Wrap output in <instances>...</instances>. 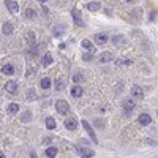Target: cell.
Masks as SVG:
<instances>
[{
    "label": "cell",
    "instance_id": "obj_1",
    "mask_svg": "<svg viewBox=\"0 0 158 158\" xmlns=\"http://www.w3.org/2000/svg\"><path fill=\"white\" fill-rule=\"evenodd\" d=\"M82 127H84V130L87 131V134L90 136V139H92V142L93 144H98V138H96V134H95V131H93V128L90 127V123L87 122V120H82Z\"/></svg>",
    "mask_w": 158,
    "mask_h": 158
},
{
    "label": "cell",
    "instance_id": "obj_2",
    "mask_svg": "<svg viewBox=\"0 0 158 158\" xmlns=\"http://www.w3.org/2000/svg\"><path fill=\"white\" fill-rule=\"evenodd\" d=\"M76 152L81 155L82 158H92L95 155V152L89 147H82V146H76Z\"/></svg>",
    "mask_w": 158,
    "mask_h": 158
},
{
    "label": "cell",
    "instance_id": "obj_3",
    "mask_svg": "<svg viewBox=\"0 0 158 158\" xmlns=\"http://www.w3.org/2000/svg\"><path fill=\"white\" fill-rule=\"evenodd\" d=\"M55 109H57V112L59 114H67L68 111H70V106H68V103L65 100H59L57 103H55Z\"/></svg>",
    "mask_w": 158,
    "mask_h": 158
},
{
    "label": "cell",
    "instance_id": "obj_4",
    "mask_svg": "<svg viewBox=\"0 0 158 158\" xmlns=\"http://www.w3.org/2000/svg\"><path fill=\"white\" fill-rule=\"evenodd\" d=\"M134 106H136V100H134V98H127V100H123V111L130 112V111L134 109Z\"/></svg>",
    "mask_w": 158,
    "mask_h": 158
},
{
    "label": "cell",
    "instance_id": "obj_5",
    "mask_svg": "<svg viewBox=\"0 0 158 158\" xmlns=\"http://www.w3.org/2000/svg\"><path fill=\"white\" fill-rule=\"evenodd\" d=\"M71 14H73V22H74V24L79 25V27H82V25H84V21H82L81 11H79V10H73Z\"/></svg>",
    "mask_w": 158,
    "mask_h": 158
},
{
    "label": "cell",
    "instance_id": "obj_6",
    "mask_svg": "<svg viewBox=\"0 0 158 158\" xmlns=\"http://www.w3.org/2000/svg\"><path fill=\"white\" fill-rule=\"evenodd\" d=\"M65 127H67V130H76L78 128V122H76V119L74 117H70V119H67L65 120Z\"/></svg>",
    "mask_w": 158,
    "mask_h": 158
},
{
    "label": "cell",
    "instance_id": "obj_7",
    "mask_svg": "<svg viewBox=\"0 0 158 158\" xmlns=\"http://www.w3.org/2000/svg\"><path fill=\"white\" fill-rule=\"evenodd\" d=\"M5 5H7V8H8L11 13H17V11H19V5H17L14 0H7Z\"/></svg>",
    "mask_w": 158,
    "mask_h": 158
},
{
    "label": "cell",
    "instance_id": "obj_8",
    "mask_svg": "<svg viewBox=\"0 0 158 158\" xmlns=\"http://www.w3.org/2000/svg\"><path fill=\"white\" fill-rule=\"evenodd\" d=\"M131 95L134 96V98H142V96H144V90L139 86H133L131 87Z\"/></svg>",
    "mask_w": 158,
    "mask_h": 158
},
{
    "label": "cell",
    "instance_id": "obj_9",
    "mask_svg": "<svg viewBox=\"0 0 158 158\" xmlns=\"http://www.w3.org/2000/svg\"><path fill=\"white\" fill-rule=\"evenodd\" d=\"M5 90L10 92V93H16V92H17V84L14 81H8L5 84Z\"/></svg>",
    "mask_w": 158,
    "mask_h": 158
},
{
    "label": "cell",
    "instance_id": "obj_10",
    "mask_svg": "<svg viewBox=\"0 0 158 158\" xmlns=\"http://www.w3.org/2000/svg\"><path fill=\"white\" fill-rule=\"evenodd\" d=\"M82 93H84V90H82L81 86H73V89H71V96L73 98H79Z\"/></svg>",
    "mask_w": 158,
    "mask_h": 158
},
{
    "label": "cell",
    "instance_id": "obj_11",
    "mask_svg": "<svg viewBox=\"0 0 158 158\" xmlns=\"http://www.w3.org/2000/svg\"><path fill=\"white\" fill-rule=\"evenodd\" d=\"M82 48H84L87 52H95V46L89 40H82Z\"/></svg>",
    "mask_w": 158,
    "mask_h": 158
},
{
    "label": "cell",
    "instance_id": "obj_12",
    "mask_svg": "<svg viewBox=\"0 0 158 158\" xmlns=\"http://www.w3.org/2000/svg\"><path fill=\"white\" fill-rule=\"evenodd\" d=\"M150 122H152V119H150L149 114H141L138 117V123H141V125H149Z\"/></svg>",
    "mask_w": 158,
    "mask_h": 158
},
{
    "label": "cell",
    "instance_id": "obj_13",
    "mask_svg": "<svg viewBox=\"0 0 158 158\" xmlns=\"http://www.w3.org/2000/svg\"><path fill=\"white\" fill-rule=\"evenodd\" d=\"M108 35L106 33H98V35H95V41L98 44H104V43H108Z\"/></svg>",
    "mask_w": 158,
    "mask_h": 158
},
{
    "label": "cell",
    "instance_id": "obj_14",
    "mask_svg": "<svg viewBox=\"0 0 158 158\" xmlns=\"http://www.w3.org/2000/svg\"><path fill=\"white\" fill-rule=\"evenodd\" d=\"M98 60H100L101 63H108V62L112 60V54H111V52H103V54L98 57Z\"/></svg>",
    "mask_w": 158,
    "mask_h": 158
},
{
    "label": "cell",
    "instance_id": "obj_15",
    "mask_svg": "<svg viewBox=\"0 0 158 158\" xmlns=\"http://www.w3.org/2000/svg\"><path fill=\"white\" fill-rule=\"evenodd\" d=\"M2 73L7 74V76H11V74H14V67H13V65H3Z\"/></svg>",
    "mask_w": 158,
    "mask_h": 158
},
{
    "label": "cell",
    "instance_id": "obj_16",
    "mask_svg": "<svg viewBox=\"0 0 158 158\" xmlns=\"http://www.w3.org/2000/svg\"><path fill=\"white\" fill-rule=\"evenodd\" d=\"M41 63H43V67H49V65L52 63V55H51L49 52L44 54L43 55V62H41Z\"/></svg>",
    "mask_w": 158,
    "mask_h": 158
},
{
    "label": "cell",
    "instance_id": "obj_17",
    "mask_svg": "<svg viewBox=\"0 0 158 158\" xmlns=\"http://www.w3.org/2000/svg\"><path fill=\"white\" fill-rule=\"evenodd\" d=\"M55 155H57V149L55 147H48L46 149V157L48 158H55Z\"/></svg>",
    "mask_w": 158,
    "mask_h": 158
},
{
    "label": "cell",
    "instance_id": "obj_18",
    "mask_svg": "<svg viewBox=\"0 0 158 158\" xmlns=\"http://www.w3.org/2000/svg\"><path fill=\"white\" fill-rule=\"evenodd\" d=\"M40 86H41V89L48 90L51 87V79L49 78H43V79H41V82H40Z\"/></svg>",
    "mask_w": 158,
    "mask_h": 158
},
{
    "label": "cell",
    "instance_id": "obj_19",
    "mask_svg": "<svg viewBox=\"0 0 158 158\" xmlns=\"http://www.w3.org/2000/svg\"><path fill=\"white\" fill-rule=\"evenodd\" d=\"M115 65H117V67H127V65H131V60H128V59H119V60H115Z\"/></svg>",
    "mask_w": 158,
    "mask_h": 158
},
{
    "label": "cell",
    "instance_id": "obj_20",
    "mask_svg": "<svg viewBox=\"0 0 158 158\" xmlns=\"http://www.w3.org/2000/svg\"><path fill=\"white\" fill-rule=\"evenodd\" d=\"M112 43H114L115 46H123V44H125V40H123V36L117 35V36H114V38H112Z\"/></svg>",
    "mask_w": 158,
    "mask_h": 158
},
{
    "label": "cell",
    "instance_id": "obj_21",
    "mask_svg": "<svg viewBox=\"0 0 158 158\" xmlns=\"http://www.w3.org/2000/svg\"><path fill=\"white\" fill-rule=\"evenodd\" d=\"M3 33L5 35H11L13 33V25L10 24V22H5V24H3Z\"/></svg>",
    "mask_w": 158,
    "mask_h": 158
},
{
    "label": "cell",
    "instance_id": "obj_22",
    "mask_svg": "<svg viewBox=\"0 0 158 158\" xmlns=\"http://www.w3.org/2000/svg\"><path fill=\"white\" fill-rule=\"evenodd\" d=\"M25 38H27V43H29V46H35V33H33V32H29Z\"/></svg>",
    "mask_w": 158,
    "mask_h": 158
},
{
    "label": "cell",
    "instance_id": "obj_23",
    "mask_svg": "<svg viewBox=\"0 0 158 158\" xmlns=\"http://www.w3.org/2000/svg\"><path fill=\"white\" fill-rule=\"evenodd\" d=\"M46 128L48 130H54L55 128V120L52 117H48L46 119Z\"/></svg>",
    "mask_w": 158,
    "mask_h": 158
},
{
    "label": "cell",
    "instance_id": "obj_24",
    "mask_svg": "<svg viewBox=\"0 0 158 158\" xmlns=\"http://www.w3.org/2000/svg\"><path fill=\"white\" fill-rule=\"evenodd\" d=\"M87 10H90V11H98V10H100V3H98V2H90L89 5H87Z\"/></svg>",
    "mask_w": 158,
    "mask_h": 158
},
{
    "label": "cell",
    "instance_id": "obj_25",
    "mask_svg": "<svg viewBox=\"0 0 158 158\" xmlns=\"http://www.w3.org/2000/svg\"><path fill=\"white\" fill-rule=\"evenodd\" d=\"M65 32V25H55L54 27V35L55 36H60Z\"/></svg>",
    "mask_w": 158,
    "mask_h": 158
},
{
    "label": "cell",
    "instance_id": "obj_26",
    "mask_svg": "<svg viewBox=\"0 0 158 158\" xmlns=\"http://www.w3.org/2000/svg\"><path fill=\"white\" fill-rule=\"evenodd\" d=\"M17 111H19V106H17L16 103H11L10 106H8V114H16Z\"/></svg>",
    "mask_w": 158,
    "mask_h": 158
},
{
    "label": "cell",
    "instance_id": "obj_27",
    "mask_svg": "<svg viewBox=\"0 0 158 158\" xmlns=\"http://www.w3.org/2000/svg\"><path fill=\"white\" fill-rule=\"evenodd\" d=\"M25 16L29 17V19H33V17L36 16V11L33 10V8H27V10H25Z\"/></svg>",
    "mask_w": 158,
    "mask_h": 158
},
{
    "label": "cell",
    "instance_id": "obj_28",
    "mask_svg": "<svg viewBox=\"0 0 158 158\" xmlns=\"http://www.w3.org/2000/svg\"><path fill=\"white\" fill-rule=\"evenodd\" d=\"M82 81H84V76H82V74H79V73L73 74V82H76V84H79V82H82Z\"/></svg>",
    "mask_w": 158,
    "mask_h": 158
},
{
    "label": "cell",
    "instance_id": "obj_29",
    "mask_svg": "<svg viewBox=\"0 0 158 158\" xmlns=\"http://www.w3.org/2000/svg\"><path fill=\"white\" fill-rule=\"evenodd\" d=\"M36 98V92L33 89H30L29 92H27V100H30V101H33Z\"/></svg>",
    "mask_w": 158,
    "mask_h": 158
},
{
    "label": "cell",
    "instance_id": "obj_30",
    "mask_svg": "<svg viewBox=\"0 0 158 158\" xmlns=\"http://www.w3.org/2000/svg\"><path fill=\"white\" fill-rule=\"evenodd\" d=\"M63 87H65L63 81H60V79H57V81H55V89H57V90H62Z\"/></svg>",
    "mask_w": 158,
    "mask_h": 158
},
{
    "label": "cell",
    "instance_id": "obj_31",
    "mask_svg": "<svg viewBox=\"0 0 158 158\" xmlns=\"http://www.w3.org/2000/svg\"><path fill=\"white\" fill-rule=\"evenodd\" d=\"M29 120H30V112L27 111V112L24 114V117H22V122H29Z\"/></svg>",
    "mask_w": 158,
    "mask_h": 158
},
{
    "label": "cell",
    "instance_id": "obj_32",
    "mask_svg": "<svg viewBox=\"0 0 158 158\" xmlns=\"http://www.w3.org/2000/svg\"><path fill=\"white\" fill-rule=\"evenodd\" d=\"M82 59L87 60V62H90V60H92V54H90V52H87V54H84V57H82Z\"/></svg>",
    "mask_w": 158,
    "mask_h": 158
},
{
    "label": "cell",
    "instance_id": "obj_33",
    "mask_svg": "<svg viewBox=\"0 0 158 158\" xmlns=\"http://www.w3.org/2000/svg\"><path fill=\"white\" fill-rule=\"evenodd\" d=\"M0 158H5V155H3V153H2V152H0Z\"/></svg>",
    "mask_w": 158,
    "mask_h": 158
},
{
    "label": "cell",
    "instance_id": "obj_34",
    "mask_svg": "<svg viewBox=\"0 0 158 158\" xmlns=\"http://www.w3.org/2000/svg\"><path fill=\"white\" fill-rule=\"evenodd\" d=\"M40 2H41V3H44V2H48V0H40Z\"/></svg>",
    "mask_w": 158,
    "mask_h": 158
}]
</instances>
